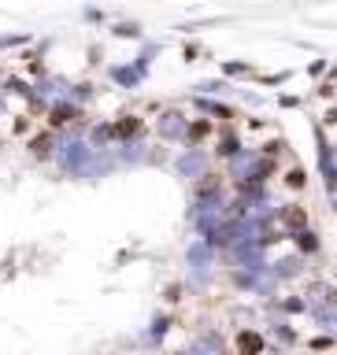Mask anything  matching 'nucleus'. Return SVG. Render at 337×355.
I'll return each mask as SVG.
<instances>
[{
    "label": "nucleus",
    "instance_id": "f257e3e1",
    "mask_svg": "<svg viewBox=\"0 0 337 355\" xmlns=\"http://www.w3.org/2000/svg\"><path fill=\"white\" fill-rule=\"evenodd\" d=\"M238 352L241 355H260L263 352V337H260V333H249V329L238 333Z\"/></svg>",
    "mask_w": 337,
    "mask_h": 355
},
{
    "label": "nucleus",
    "instance_id": "f03ea898",
    "mask_svg": "<svg viewBox=\"0 0 337 355\" xmlns=\"http://www.w3.org/2000/svg\"><path fill=\"white\" fill-rule=\"evenodd\" d=\"M282 222H286L289 230H304V226H308V211L300 207V204H289V207L282 211Z\"/></svg>",
    "mask_w": 337,
    "mask_h": 355
},
{
    "label": "nucleus",
    "instance_id": "7ed1b4c3",
    "mask_svg": "<svg viewBox=\"0 0 337 355\" xmlns=\"http://www.w3.org/2000/svg\"><path fill=\"white\" fill-rule=\"evenodd\" d=\"M297 244H300L304 252H319V237H315L311 230H297Z\"/></svg>",
    "mask_w": 337,
    "mask_h": 355
},
{
    "label": "nucleus",
    "instance_id": "20e7f679",
    "mask_svg": "<svg viewBox=\"0 0 337 355\" xmlns=\"http://www.w3.org/2000/svg\"><path fill=\"white\" fill-rule=\"evenodd\" d=\"M286 185H289V189H304V185H308V182H304V171H297V166H293V171L286 174Z\"/></svg>",
    "mask_w": 337,
    "mask_h": 355
},
{
    "label": "nucleus",
    "instance_id": "39448f33",
    "mask_svg": "<svg viewBox=\"0 0 337 355\" xmlns=\"http://www.w3.org/2000/svg\"><path fill=\"white\" fill-rule=\"evenodd\" d=\"M141 130V122L138 119H130V122H119V126H115V133H122V137H126V133H138Z\"/></svg>",
    "mask_w": 337,
    "mask_h": 355
}]
</instances>
